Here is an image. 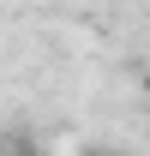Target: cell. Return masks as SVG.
<instances>
[{
    "label": "cell",
    "mask_w": 150,
    "mask_h": 156,
    "mask_svg": "<svg viewBox=\"0 0 150 156\" xmlns=\"http://www.w3.org/2000/svg\"><path fill=\"white\" fill-rule=\"evenodd\" d=\"M78 156H120L114 144H78Z\"/></svg>",
    "instance_id": "7a4b0ae2"
},
{
    "label": "cell",
    "mask_w": 150,
    "mask_h": 156,
    "mask_svg": "<svg viewBox=\"0 0 150 156\" xmlns=\"http://www.w3.org/2000/svg\"><path fill=\"white\" fill-rule=\"evenodd\" d=\"M138 90H144V96H150V66H144V78H138Z\"/></svg>",
    "instance_id": "3957f363"
},
{
    "label": "cell",
    "mask_w": 150,
    "mask_h": 156,
    "mask_svg": "<svg viewBox=\"0 0 150 156\" xmlns=\"http://www.w3.org/2000/svg\"><path fill=\"white\" fill-rule=\"evenodd\" d=\"M0 156H48V150H42V138L30 126H6L0 132Z\"/></svg>",
    "instance_id": "6da1fadb"
}]
</instances>
